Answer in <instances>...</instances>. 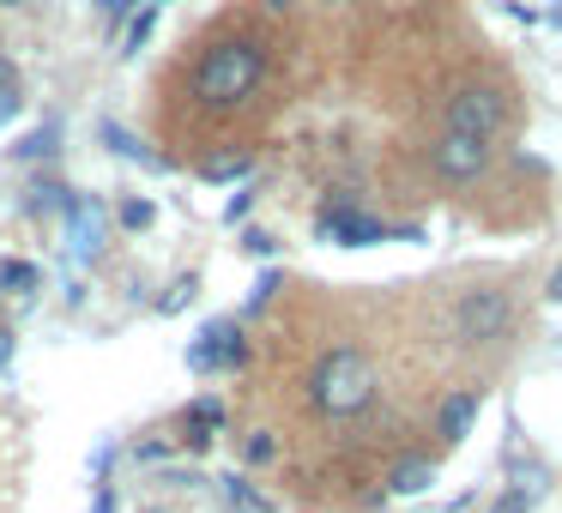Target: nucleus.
<instances>
[{
  "label": "nucleus",
  "instance_id": "nucleus-23",
  "mask_svg": "<svg viewBox=\"0 0 562 513\" xmlns=\"http://www.w3.org/2000/svg\"><path fill=\"white\" fill-rule=\"evenodd\" d=\"M103 13H110V31H115V25H127V19L139 13V0H110V7H103Z\"/></svg>",
  "mask_w": 562,
  "mask_h": 513
},
{
  "label": "nucleus",
  "instance_id": "nucleus-6",
  "mask_svg": "<svg viewBox=\"0 0 562 513\" xmlns=\"http://www.w3.org/2000/svg\"><path fill=\"white\" fill-rule=\"evenodd\" d=\"M429 163H436L441 182H477L490 170V139H465V134H441L429 146Z\"/></svg>",
  "mask_w": 562,
  "mask_h": 513
},
{
  "label": "nucleus",
  "instance_id": "nucleus-2",
  "mask_svg": "<svg viewBox=\"0 0 562 513\" xmlns=\"http://www.w3.org/2000/svg\"><path fill=\"white\" fill-rule=\"evenodd\" d=\"M369 399H375V368H369V356L357 344H333L315 363V375H308V404L321 417H357V411H369Z\"/></svg>",
  "mask_w": 562,
  "mask_h": 513
},
{
  "label": "nucleus",
  "instance_id": "nucleus-20",
  "mask_svg": "<svg viewBox=\"0 0 562 513\" xmlns=\"http://www.w3.org/2000/svg\"><path fill=\"white\" fill-rule=\"evenodd\" d=\"M194 290H200V284H194V278H182V284H176V290H170V296H164V303H158V308H164V315H182V308H188V303H194Z\"/></svg>",
  "mask_w": 562,
  "mask_h": 513
},
{
  "label": "nucleus",
  "instance_id": "nucleus-29",
  "mask_svg": "<svg viewBox=\"0 0 562 513\" xmlns=\"http://www.w3.org/2000/svg\"><path fill=\"white\" fill-rule=\"evenodd\" d=\"M550 303H562V266H557V278H550Z\"/></svg>",
  "mask_w": 562,
  "mask_h": 513
},
{
  "label": "nucleus",
  "instance_id": "nucleus-7",
  "mask_svg": "<svg viewBox=\"0 0 562 513\" xmlns=\"http://www.w3.org/2000/svg\"><path fill=\"white\" fill-rule=\"evenodd\" d=\"M387 224L381 218H369V212H357V206H327L321 212V242H339V248H369V242H387Z\"/></svg>",
  "mask_w": 562,
  "mask_h": 513
},
{
  "label": "nucleus",
  "instance_id": "nucleus-30",
  "mask_svg": "<svg viewBox=\"0 0 562 513\" xmlns=\"http://www.w3.org/2000/svg\"><path fill=\"white\" fill-rule=\"evenodd\" d=\"M146 513H151V508H146Z\"/></svg>",
  "mask_w": 562,
  "mask_h": 513
},
{
  "label": "nucleus",
  "instance_id": "nucleus-1",
  "mask_svg": "<svg viewBox=\"0 0 562 513\" xmlns=\"http://www.w3.org/2000/svg\"><path fill=\"white\" fill-rule=\"evenodd\" d=\"M260 79H267V49L248 43V37H231V43H218V49L200 55L194 98L206 103V110H236V103L255 98Z\"/></svg>",
  "mask_w": 562,
  "mask_h": 513
},
{
  "label": "nucleus",
  "instance_id": "nucleus-25",
  "mask_svg": "<svg viewBox=\"0 0 562 513\" xmlns=\"http://www.w3.org/2000/svg\"><path fill=\"white\" fill-rule=\"evenodd\" d=\"M19 103H25V98H19V86H13V91H0V122H13Z\"/></svg>",
  "mask_w": 562,
  "mask_h": 513
},
{
  "label": "nucleus",
  "instance_id": "nucleus-15",
  "mask_svg": "<svg viewBox=\"0 0 562 513\" xmlns=\"http://www.w3.org/2000/svg\"><path fill=\"white\" fill-rule=\"evenodd\" d=\"M248 170H255L248 158H206L200 163V182H248Z\"/></svg>",
  "mask_w": 562,
  "mask_h": 513
},
{
  "label": "nucleus",
  "instance_id": "nucleus-16",
  "mask_svg": "<svg viewBox=\"0 0 562 513\" xmlns=\"http://www.w3.org/2000/svg\"><path fill=\"white\" fill-rule=\"evenodd\" d=\"M218 483H224V495H231L236 513H272V501H260L255 489H248V477H218Z\"/></svg>",
  "mask_w": 562,
  "mask_h": 513
},
{
  "label": "nucleus",
  "instance_id": "nucleus-26",
  "mask_svg": "<svg viewBox=\"0 0 562 513\" xmlns=\"http://www.w3.org/2000/svg\"><path fill=\"white\" fill-rule=\"evenodd\" d=\"M248 206H255V194H248V187H243V194L231 200V224H243V218H248Z\"/></svg>",
  "mask_w": 562,
  "mask_h": 513
},
{
  "label": "nucleus",
  "instance_id": "nucleus-18",
  "mask_svg": "<svg viewBox=\"0 0 562 513\" xmlns=\"http://www.w3.org/2000/svg\"><path fill=\"white\" fill-rule=\"evenodd\" d=\"M243 459H248V465H272V459H279V441H272V429H255V435L243 441Z\"/></svg>",
  "mask_w": 562,
  "mask_h": 513
},
{
  "label": "nucleus",
  "instance_id": "nucleus-27",
  "mask_svg": "<svg viewBox=\"0 0 562 513\" xmlns=\"http://www.w3.org/2000/svg\"><path fill=\"white\" fill-rule=\"evenodd\" d=\"M7 363H13V332L0 327V375H7Z\"/></svg>",
  "mask_w": 562,
  "mask_h": 513
},
{
  "label": "nucleus",
  "instance_id": "nucleus-11",
  "mask_svg": "<svg viewBox=\"0 0 562 513\" xmlns=\"http://www.w3.org/2000/svg\"><path fill=\"white\" fill-rule=\"evenodd\" d=\"M218 429H224V399H194L182 411V441H188V447H212Z\"/></svg>",
  "mask_w": 562,
  "mask_h": 513
},
{
  "label": "nucleus",
  "instance_id": "nucleus-13",
  "mask_svg": "<svg viewBox=\"0 0 562 513\" xmlns=\"http://www.w3.org/2000/svg\"><path fill=\"white\" fill-rule=\"evenodd\" d=\"M37 284H43V272L31 266V260H19V254L0 260V296H31Z\"/></svg>",
  "mask_w": 562,
  "mask_h": 513
},
{
  "label": "nucleus",
  "instance_id": "nucleus-9",
  "mask_svg": "<svg viewBox=\"0 0 562 513\" xmlns=\"http://www.w3.org/2000/svg\"><path fill=\"white\" fill-rule=\"evenodd\" d=\"M477 411H484V392H477V387L448 392V399H441V411H436V435L441 441H465V429L477 423Z\"/></svg>",
  "mask_w": 562,
  "mask_h": 513
},
{
  "label": "nucleus",
  "instance_id": "nucleus-4",
  "mask_svg": "<svg viewBox=\"0 0 562 513\" xmlns=\"http://www.w3.org/2000/svg\"><path fill=\"white\" fill-rule=\"evenodd\" d=\"M61 236H67V260H79V266H91V260L103 254V242H110V212L98 206V200L74 194L61 206Z\"/></svg>",
  "mask_w": 562,
  "mask_h": 513
},
{
  "label": "nucleus",
  "instance_id": "nucleus-12",
  "mask_svg": "<svg viewBox=\"0 0 562 513\" xmlns=\"http://www.w3.org/2000/svg\"><path fill=\"white\" fill-rule=\"evenodd\" d=\"M429 483H436V465H429V459H400V465H393V477H387L393 495H424Z\"/></svg>",
  "mask_w": 562,
  "mask_h": 513
},
{
  "label": "nucleus",
  "instance_id": "nucleus-3",
  "mask_svg": "<svg viewBox=\"0 0 562 513\" xmlns=\"http://www.w3.org/2000/svg\"><path fill=\"white\" fill-rule=\"evenodd\" d=\"M502 127H508V98H502L496 86L472 79V86H460V91L448 98V134H465V139H496Z\"/></svg>",
  "mask_w": 562,
  "mask_h": 513
},
{
  "label": "nucleus",
  "instance_id": "nucleus-10",
  "mask_svg": "<svg viewBox=\"0 0 562 513\" xmlns=\"http://www.w3.org/2000/svg\"><path fill=\"white\" fill-rule=\"evenodd\" d=\"M98 139L115 151V158L134 163V170H170V163H164V151H151L139 134H127V127H115V122H103V127H98Z\"/></svg>",
  "mask_w": 562,
  "mask_h": 513
},
{
  "label": "nucleus",
  "instance_id": "nucleus-28",
  "mask_svg": "<svg viewBox=\"0 0 562 513\" xmlns=\"http://www.w3.org/2000/svg\"><path fill=\"white\" fill-rule=\"evenodd\" d=\"M19 86V67L13 61H0V91H13Z\"/></svg>",
  "mask_w": 562,
  "mask_h": 513
},
{
  "label": "nucleus",
  "instance_id": "nucleus-24",
  "mask_svg": "<svg viewBox=\"0 0 562 513\" xmlns=\"http://www.w3.org/2000/svg\"><path fill=\"white\" fill-rule=\"evenodd\" d=\"M490 513H532V501H526V495H502Z\"/></svg>",
  "mask_w": 562,
  "mask_h": 513
},
{
  "label": "nucleus",
  "instance_id": "nucleus-19",
  "mask_svg": "<svg viewBox=\"0 0 562 513\" xmlns=\"http://www.w3.org/2000/svg\"><path fill=\"white\" fill-rule=\"evenodd\" d=\"M115 218H122L127 230H151V218H158V206H151V200H122V206H115Z\"/></svg>",
  "mask_w": 562,
  "mask_h": 513
},
{
  "label": "nucleus",
  "instance_id": "nucleus-21",
  "mask_svg": "<svg viewBox=\"0 0 562 513\" xmlns=\"http://www.w3.org/2000/svg\"><path fill=\"white\" fill-rule=\"evenodd\" d=\"M243 248H248L255 260H272V248H279V242H272L267 230H248V236H243Z\"/></svg>",
  "mask_w": 562,
  "mask_h": 513
},
{
  "label": "nucleus",
  "instance_id": "nucleus-14",
  "mask_svg": "<svg viewBox=\"0 0 562 513\" xmlns=\"http://www.w3.org/2000/svg\"><path fill=\"white\" fill-rule=\"evenodd\" d=\"M55 146H61V127H55V122H43L31 139H19V146H13V163H37V158H49Z\"/></svg>",
  "mask_w": 562,
  "mask_h": 513
},
{
  "label": "nucleus",
  "instance_id": "nucleus-5",
  "mask_svg": "<svg viewBox=\"0 0 562 513\" xmlns=\"http://www.w3.org/2000/svg\"><path fill=\"white\" fill-rule=\"evenodd\" d=\"M508 320H514V308H508V296H502V290H465L460 303H453V339L490 344V339L508 332Z\"/></svg>",
  "mask_w": 562,
  "mask_h": 513
},
{
  "label": "nucleus",
  "instance_id": "nucleus-8",
  "mask_svg": "<svg viewBox=\"0 0 562 513\" xmlns=\"http://www.w3.org/2000/svg\"><path fill=\"white\" fill-rule=\"evenodd\" d=\"M188 363L194 368H243L248 363V339L236 332V320H212V327L194 339Z\"/></svg>",
  "mask_w": 562,
  "mask_h": 513
},
{
  "label": "nucleus",
  "instance_id": "nucleus-17",
  "mask_svg": "<svg viewBox=\"0 0 562 513\" xmlns=\"http://www.w3.org/2000/svg\"><path fill=\"white\" fill-rule=\"evenodd\" d=\"M151 25H158V0H151V7H139V13L127 19V43H122V55H139V49H146Z\"/></svg>",
  "mask_w": 562,
  "mask_h": 513
},
{
  "label": "nucleus",
  "instance_id": "nucleus-22",
  "mask_svg": "<svg viewBox=\"0 0 562 513\" xmlns=\"http://www.w3.org/2000/svg\"><path fill=\"white\" fill-rule=\"evenodd\" d=\"M272 290H279V272H260V284H255V296H248V308H267Z\"/></svg>",
  "mask_w": 562,
  "mask_h": 513
}]
</instances>
